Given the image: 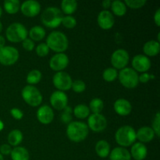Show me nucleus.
Segmentation results:
<instances>
[{
  "instance_id": "9",
  "label": "nucleus",
  "mask_w": 160,
  "mask_h": 160,
  "mask_svg": "<svg viewBox=\"0 0 160 160\" xmlns=\"http://www.w3.org/2000/svg\"><path fill=\"white\" fill-rule=\"evenodd\" d=\"M52 81L55 87L58 89V91L61 92L70 90L73 83L71 77L63 71L57 72L53 77Z\"/></svg>"
},
{
  "instance_id": "43",
  "label": "nucleus",
  "mask_w": 160,
  "mask_h": 160,
  "mask_svg": "<svg viewBox=\"0 0 160 160\" xmlns=\"http://www.w3.org/2000/svg\"><path fill=\"white\" fill-rule=\"evenodd\" d=\"M154 21L158 27L160 26V9H158L155 13Z\"/></svg>"
},
{
  "instance_id": "8",
  "label": "nucleus",
  "mask_w": 160,
  "mask_h": 160,
  "mask_svg": "<svg viewBox=\"0 0 160 160\" xmlns=\"http://www.w3.org/2000/svg\"><path fill=\"white\" fill-rule=\"evenodd\" d=\"M19 59V52L12 46H4L0 48V63L4 66L15 64Z\"/></svg>"
},
{
  "instance_id": "23",
  "label": "nucleus",
  "mask_w": 160,
  "mask_h": 160,
  "mask_svg": "<svg viewBox=\"0 0 160 160\" xmlns=\"http://www.w3.org/2000/svg\"><path fill=\"white\" fill-rule=\"evenodd\" d=\"M96 154L101 158H106L110 153V145L106 141H98L95 145Z\"/></svg>"
},
{
  "instance_id": "3",
  "label": "nucleus",
  "mask_w": 160,
  "mask_h": 160,
  "mask_svg": "<svg viewBox=\"0 0 160 160\" xmlns=\"http://www.w3.org/2000/svg\"><path fill=\"white\" fill-rule=\"evenodd\" d=\"M63 18L62 12L57 7H48L43 11L41 17L42 23L47 28H56L60 25Z\"/></svg>"
},
{
  "instance_id": "4",
  "label": "nucleus",
  "mask_w": 160,
  "mask_h": 160,
  "mask_svg": "<svg viewBox=\"0 0 160 160\" xmlns=\"http://www.w3.org/2000/svg\"><path fill=\"white\" fill-rule=\"evenodd\" d=\"M116 142L120 146L128 147L132 145L135 142L136 132L134 128L131 126H123L117 130L115 134Z\"/></svg>"
},
{
  "instance_id": "38",
  "label": "nucleus",
  "mask_w": 160,
  "mask_h": 160,
  "mask_svg": "<svg viewBox=\"0 0 160 160\" xmlns=\"http://www.w3.org/2000/svg\"><path fill=\"white\" fill-rule=\"evenodd\" d=\"M159 127H160V114H159V112H156V116H155L154 120H153L152 128V129L154 131L155 134H156V136H157L158 138L160 136Z\"/></svg>"
},
{
  "instance_id": "22",
  "label": "nucleus",
  "mask_w": 160,
  "mask_h": 160,
  "mask_svg": "<svg viewBox=\"0 0 160 160\" xmlns=\"http://www.w3.org/2000/svg\"><path fill=\"white\" fill-rule=\"evenodd\" d=\"M143 51L148 56H156L159 52V42L156 41H149L144 45Z\"/></svg>"
},
{
  "instance_id": "26",
  "label": "nucleus",
  "mask_w": 160,
  "mask_h": 160,
  "mask_svg": "<svg viewBox=\"0 0 160 160\" xmlns=\"http://www.w3.org/2000/svg\"><path fill=\"white\" fill-rule=\"evenodd\" d=\"M61 9L64 13L70 16L78 9V2L75 0H63L61 2Z\"/></svg>"
},
{
  "instance_id": "6",
  "label": "nucleus",
  "mask_w": 160,
  "mask_h": 160,
  "mask_svg": "<svg viewBox=\"0 0 160 160\" xmlns=\"http://www.w3.org/2000/svg\"><path fill=\"white\" fill-rule=\"evenodd\" d=\"M118 77L120 84L127 88H134L139 83L138 74L132 68L125 67L122 69L118 73Z\"/></svg>"
},
{
  "instance_id": "14",
  "label": "nucleus",
  "mask_w": 160,
  "mask_h": 160,
  "mask_svg": "<svg viewBox=\"0 0 160 160\" xmlns=\"http://www.w3.org/2000/svg\"><path fill=\"white\" fill-rule=\"evenodd\" d=\"M132 67L136 72L145 73L151 67V61L145 55H137L132 59Z\"/></svg>"
},
{
  "instance_id": "21",
  "label": "nucleus",
  "mask_w": 160,
  "mask_h": 160,
  "mask_svg": "<svg viewBox=\"0 0 160 160\" xmlns=\"http://www.w3.org/2000/svg\"><path fill=\"white\" fill-rule=\"evenodd\" d=\"M110 160H131L130 152L123 147H117L109 153Z\"/></svg>"
},
{
  "instance_id": "10",
  "label": "nucleus",
  "mask_w": 160,
  "mask_h": 160,
  "mask_svg": "<svg viewBox=\"0 0 160 160\" xmlns=\"http://www.w3.org/2000/svg\"><path fill=\"white\" fill-rule=\"evenodd\" d=\"M130 56L129 53L126 50L123 48H120L114 52L111 56V63L113 66L114 69H122L125 68L126 66L129 62Z\"/></svg>"
},
{
  "instance_id": "40",
  "label": "nucleus",
  "mask_w": 160,
  "mask_h": 160,
  "mask_svg": "<svg viewBox=\"0 0 160 160\" xmlns=\"http://www.w3.org/2000/svg\"><path fill=\"white\" fill-rule=\"evenodd\" d=\"M10 113L12 115V117H13L16 120H21L23 117V113L20 109H17V108H12L10 110Z\"/></svg>"
},
{
  "instance_id": "36",
  "label": "nucleus",
  "mask_w": 160,
  "mask_h": 160,
  "mask_svg": "<svg viewBox=\"0 0 160 160\" xmlns=\"http://www.w3.org/2000/svg\"><path fill=\"white\" fill-rule=\"evenodd\" d=\"M63 26L67 28H73L76 27L77 25V20L72 16H67V17H63L62 20V23Z\"/></svg>"
},
{
  "instance_id": "39",
  "label": "nucleus",
  "mask_w": 160,
  "mask_h": 160,
  "mask_svg": "<svg viewBox=\"0 0 160 160\" xmlns=\"http://www.w3.org/2000/svg\"><path fill=\"white\" fill-rule=\"evenodd\" d=\"M22 46L26 51H32L34 48V43L31 38H26L22 42Z\"/></svg>"
},
{
  "instance_id": "33",
  "label": "nucleus",
  "mask_w": 160,
  "mask_h": 160,
  "mask_svg": "<svg viewBox=\"0 0 160 160\" xmlns=\"http://www.w3.org/2000/svg\"><path fill=\"white\" fill-rule=\"evenodd\" d=\"M118 77V72L116 69L112 68H107L104 70L102 73V78L107 82H112L115 81Z\"/></svg>"
},
{
  "instance_id": "42",
  "label": "nucleus",
  "mask_w": 160,
  "mask_h": 160,
  "mask_svg": "<svg viewBox=\"0 0 160 160\" xmlns=\"http://www.w3.org/2000/svg\"><path fill=\"white\" fill-rule=\"evenodd\" d=\"M154 78V77L148 73H143L142 75L138 76V81L142 83H148L151 79Z\"/></svg>"
},
{
  "instance_id": "12",
  "label": "nucleus",
  "mask_w": 160,
  "mask_h": 160,
  "mask_svg": "<svg viewBox=\"0 0 160 160\" xmlns=\"http://www.w3.org/2000/svg\"><path fill=\"white\" fill-rule=\"evenodd\" d=\"M50 102L52 106L57 110H62L66 109L68 103V97L64 92L56 91L50 97Z\"/></svg>"
},
{
  "instance_id": "48",
  "label": "nucleus",
  "mask_w": 160,
  "mask_h": 160,
  "mask_svg": "<svg viewBox=\"0 0 160 160\" xmlns=\"http://www.w3.org/2000/svg\"><path fill=\"white\" fill-rule=\"evenodd\" d=\"M2 14V9L1 6H0V17H1Z\"/></svg>"
},
{
  "instance_id": "45",
  "label": "nucleus",
  "mask_w": 160,
  "mask_h": 160,
  "mask_svg": "<svg viewBox=\"0 0 160 160\" xmlns=\"http://www.w3.org/2000/svg\"><path fill=\"white\" fill-rule=\"evenodd\" d=\"M5 43H6V40H5L2 36L0 35V48H3L5 46Z\"/></svg>"
},
{
  "instance_id": "41",
  "label": "nucleus",
  "mask_w": 160,
  "mask_h": 160,
  "mask_svg": "<svg viewBox=\"0 0 160 160\" xmlns=\"http://www.w3.org/2000/svg\"><path fill=\"white\" fill-rule=\"evenodd\" d=\"M12 152V148H11V146L8 144H3L0 146V154L5 155V156H7V155H9Z\"/></svg>"
},
{
  "instance_id": "13",
  "label": "nucleus",
  "mask_w": 160,
  "mask_h": 160,
  "mask_svg": "<svg viewBox=\"0 0 160 160\" xmlns=\"http://www.w3.org/2000/svg\"><path fill=\"white\" fill-rule=\"evenodd\" d=\"M22 13L28 17H34L38 15L41 11V5L38 2L34 0H28L20 6Z\"/></svg>"
},
{
  "instance_id": "34",
  "label": "nucleus",
  "mask_w": 160,
  "mask_h": 160,
  "mask_svg": "<svg viewBox=\"0 0 160 160\" xmlns=\"http://www.w3.org/2000/svg\"><path fill=\"white\" fill-rule=\"evenodd\" d=\"M124 3L131 9H139L146 4V0H126Z\"/></svg>"
},
{
  "instance_id": "29",
  "label": "nucleus",
  "mask_w": 160,
  "mask_h": 160,
  "mask_svg": "<svg viewBox=\"0 0 160 160\" xmlns=\"http://www.w3.org/2000/svg\"><path fill=\"white\" fill-rule=\"evenodd\" d=\"M4 9L9 14H15L20 8V3L18 0H6L4 2Z\"/></svg>"
},
{
  "instance_id": "49",
  "label": "nucleus",
  "mask_w": 160,
  "mask_h": 160,
  "mask_svg": "<svg viewBox=\"0 0 160 160\" xmlns=\"http://www.w3.org/2000/svg\"><path fill=\"white\" fill-rule=\"evenodd\" d=\"M0 160H4V159H3V156L2 154H0Z\"/></svg>"
},
{
  "instance_id": "32",
  "label": "nucleus",
  "mask_w": 160,
  "mask_h": 160,
  "mask_svg": "<svg viewBox=\"0 0 160 160\" xmlns=\"http://www.w3.org/2000/svg\"><path fill=\"white\" fill-rule=\"evenodd\" d=\"M42 74L38 70H33L28 73L27 76V82L29 84H36L42 80Z\"/></svg>"
},
{
  "instance_id": "30",
  "label": "nucleus",
  "mask_w": 160,
  "mask_h": 160,
  "mask_svg": "<svg viewBox=\"0 0 160 160\" xmlns=\"http://www.w3.org/2000/svg\"><path fill=\"white\" fill-rule=\"evenodd\" d=\"M73 114L77 118L85 119L90 114V109L86 105L79 104L73 109Z\"/></svg>"
},
{
  "instance_id": "25",
  "label": "nucleus",
  "mask_w": 160,
  "mask_h": 160,
  "mask_svg": "<svg viewBox=\"0 0 160 160\" xmlns=\"http://www.w3.org/2000/svg\"><path fill=\"white\" fill-rule=\"evenodd\" d=\"M23 141V134L20 130H12L8 135V142L10 146H17Z\"/></svg>"
},
{
  "instance_id": "35",
  "label": "nucleus",
  "mask_w": 160,
  "mask_h": 160,
  "mask_svg": "<svg viewBox=\"0 0 160 160\" xmlns=\"http://www.w3.org/2000/svg\"><path fill=\"white\" fill-rule=\"evenodd\" d=\"M71 88L73 89V92H77V93H81L84 92L86 88V84L81 80H77L72 83Z\"/></svg>"
},
{
  "instance_id": "46",
  "label": "nucleus",
  "mask_w": 160,
  "mask_h": 160,
  "mask_svg": "<svg viewBox=\"0 0 160 160\" xmlns=\"http://www.w3.org/2000/svg\"><path fill=\"white\" fill-rule=\"evenodd\" d=\"M3 128H4V124H3L1 120H0V131H1L3 129Z\"/></svg>"
},
{
  "instance_id": "24",
  "label": "nucleus",
  "mask_w": 160,
  "mask_h": 160,
  "mask_svg": "<svg viewBox=\"0 0 160 160\" xmlns=\"http://www.w3.org/2000/svg\"><path fill=\"white\" fill-rule=\"evenodd\" d=\"M12 160H29L30 156L28 150L23 147L17 146L10 153Z\"/></svg>"
},
{
  "instance_id": "47",
  "label": "nucleus",
  "mask_w": 160,
  "mask_h": 160,
  "mask_svg": "<svg viewBox=\"0 0 160 160\" xmlns=\"http://www.w3.org/2000/svg\"><path fill=\"white\" fill-rule=\"evenodd\" d=\"M2 24L1 21H0V32L2 31Z\"/></svg>"
},
{
  "instance_id": "28",
  "label": "nucleus",
  "mask_w": 160,
  "mask_h": 160,
  "mask_svg": "<svg viewBox=\"0 0 160 160\" xmlns=\"http://www.w3.org/2000/svg\"><path fill=\"white\" fill-rule=\"evenodd\" d=\"M111 9L112 12L118 17H122L127 12V6L123 2L120 0H115L111 4Z\"/></svg>"
},
{
  "instance_id": "15",
  "label": "nucleus",
  "mask_w": 160,
  "mask_h": 160,
  "mask_svg": "<svg viewBox=\"0 0 160 160\" xmlns=\"http://www.w3.org/2000/svg\"><path fill=\"white\" fill-rule=\"evenodd\" d=\"M69 64V58L64 53H57L51 58L49 66L51 69L55 71H62Z\"/></svg>"
},
{
  "instance_id": "11",
  "label": "nucleus",
  "mask_w": 160,
  "mask_h": 160,
  "mask_svg": "<svg viewBox=\"0 0 160 160\" xmlns=\"http://www.w3.org/2000/svg\"><path fill=\"white\" fill-rule=\"evenodd\" d=\"M88 127L94 132H101L107 127V120L101 113H93L89 116Z\"/></svg>"
},
{
  "instance_id": "1",
  "label": "nucleus",
  "mask_w": 160,
  "mask_h": 160,
  "mask_svg": "<svg viewBox=\"0 0 160 160\" xmlns=\"http://www.w3.org/2000/svg\"><path fill=\"white\" fill-rule=\"evenodd\" d=\"M48 48L57 53H62L68 48V38L65 34L60 31H52L46 39Z\"/></svg>"
},
{
  "instance_id": "16",
  "label": "nucleus",
  "mask_w": 160,
  "mask_h": 160,
  "mask_svg": "<svg viewBox=\"0 0 160 160\" xmlns=\"http://www.w3.org/2000/svg\"><path fill=\"white\" fill-rule=\"evenodd\" d=\"M98 24L103 30H109L113 27L115 19L112 12L108 10H102L98 16Z\"/></svg>"
},
{
  "instance_id": "17",
  "label": "nucleus",
  "mask_w": 160,
  "mask_h": 160,
  "mask_svg": "<svg viewBox=\"0 0 160 160\" xmlns=\"http://www.w3.org/2000/svg\"><path fill=\"white\" fill-rule=\"evenodd\" d=\"M37 118L42 124H48L54 119V112L52 109L47 105L41 106L37 111Z\"/></svg>"
},
{
  "instance_id": "7",
  "label": "nucleus",
  "mask_w": 160,
  "mask_h": 160,
  "mask_svg": "<svg viewBox=\"0 0 160 160\" xmlns=\"http://www.w3.org/2000/svg\"><path fill=\"white\" fill-rule=\"evenodd\" d=\"M21 95L25 102L33 107L41 105L43 99L40 91L33 85L25 86L22 90Z\"/></svg>"
},
{
  "instance_id": "20",
  "label": "nucleus",
  "mask_w": 160,
  "mask_h": 160,
  "mask_svg": "<svg viewBox=\"0 0 160 160\" xmlns=\"http://www.w3.org/2000/svg\"><path fill=\"white\" fill-rule=\"evenodd\" d=\"M155 132L149 127H143L136 132V138L141 142V143H147L154 138Z\"/></svg>"
},
{
  "instance_id": "31",
  "label": "nucleus",
  "mask_w": 160,
  "mask_h": 160,
  "mask_svg": "<svg viewBox=\"0 0 160 160\" xmlns=\"http://www.w3.org/2000/svg\"><path fill=\"white\" fill-rule=\"evenodd\" d=\"M89 109L94 113H100L104 108V102L101 98H93L89 104Z\"/></svg>"
},
{
  "instance_id": "2",
  "label": "nucleus",
  "mask_w": 160,
  "mask_h": 160,
  "mask_svg": "<svg viewBox=\"0 0 160 160\" xmlns=\"http://www.w3.org/2000/svg\"><path fill=\"white\" fill-rule=\"evenodd\" d=\"M89 128L83 122L73 121L68 124L67 128V135L73 142H81L88 135Z\"/></svg>"
},
{
  "instance_id": "27",
  "label": "nucleus",
  "mask_w": 160,
  "mask_h": 160,
  "mask_svg": "<svg viewBox=\"0 0 160 160\" xmlns=\"http://www.w3.org/2000/svg\"><path fill=\"white\" fill-rule=\"evenodd\" d=\"M29 36L33 42H39L45 37V30L41 26H34L30 30Z\"/></svg>"
},
{
  "instance_id": "18",
  "label": "nucleus",
  "mask_w": 160,
  "mask_h": 160,
  "mask_svg": "<svg viewBox=\"0 0 160 160\" xmlns=\"http://www.w3.org/2000/svg\"><path fill=\"white\" fill-rule=\"evenodd\" d=\"M114 110L118 115L120 116H128L131 113L132 110L131 104L124 98H119L114 102Z\"/></svg>"
},
{
  "instance_id": "19",
  "label": "nucleus",
  "mask_w": 160,
  "mask_h": 160,
  "mask_svg": "<svg viewBox=\"0 0 160 160\" xmlns=\"http://www.w3.org/2000/svg\"><path fill=\"white\" fill-rule=\"evenodd\" d=\"M130 154L134 159L144 160L148 154V149L144 144L141 142H136L133 144Z\"/></svg>"
},
{
  "instance_id": "5",
  "label": "nucleus",
  "mask_w": 160,
  "mask_h": 160,
  "mask_svg": "<svg viewBox=\"0 0 160 160\" xmlns=\"http://www.w3.org/2000/svg\"><path fill=\"white\" fill-rule=\"evenodd\" d=\"M28 31L20 23H13L9 25L6 31V36L11 42H20L28 38Z\"/></svg>"
},
{
  "instance_id": "44",
  "label": "nucleus",
  "mask_w": 160,
  "mask_h": 160,
  "mask_svg": "<svg viewBox=\"0 0 160 160\" xmlns=\"http://www.w3.org/2000/svg\"><path fill=\"white\" fill-rule=\"evenodd\" d=\"M111 4H112V2L109 1V0H104L102 2V6L104 9H108V8L111 7Z\"/></svg>"
},
{
  "instance_id": "37",
  "label": "nucleus",
  "mask_w": 160,
  "mask_h": 160,
  "mask_svg": "<svg viewBox=\"0 0 160 160\" xmlns=\"http://www.w3.org/2000/svg\"><path fill=\"white\" fill-rule=\"evenodd\" d=\"M49 52V48L45 43H41L36 48V53L40 57H45Z\"/></svg>"
}]
</instances>
